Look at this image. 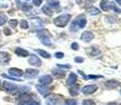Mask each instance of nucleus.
Returning <instances> with one entry per match:
<instances>
[{"mask_svg": "<svg viewBox=\"0 0 121 105\" xmlns=\"http://www.w3.org/2000/svg\"><path fill=\"white\" fill-rule=\"evenodd\" d=\"M85 24H86V19H85V17L83 15H80V16H78L73 22H72L71 29L72 31H77V29H79L84 27Z\"/></svg>", "mask_w": 121, "mask_h": 105, "instance_id": "nucleus-1", "label": "nucleus"}, {"mask_svg": "<svg viewBox=\"0 0 121 105\" xmlns=\"http://www.w3.org/2000/svg\"><path fill=\"white\" fill-rule=\"evenodd\" d=\"M69 19H71V15H69V14H65V15H61V16L56 18L54 20V23H55V25H57V26L63 27L67 24V22L69 21Z\"/></svg>", "mask_w": 121, "mask_h": 105, "instance_id": "nucleus-2", "label": "nucleus"}, {"mask_svg": "<svg viewBox=\"0 0 121 105\" xmlns=\"http://www.w3.org/2000/svg\"><path fill=\"white\" fill-rule=\"evenodd\" d=\"M43 27V23H42V20L40 18L36 17V18H32L31 19V29L33 32H36V31H41Z\"/></svg>", "mask_w": 121, "mask_h": 105, "instance_id": "nucleus-3", "label": "nucleus"}, {"mask_svg": "<svg viewBox=\"0 0 121 105\" xmlns=\"http://www.w3.org/2000/svg\"><path fill=\"white\" fill-rule=\"evenodd\" d=\"M2 85H3V89L8 92H11V94H15V92H17V89L19 88L16 84L11 83V82H9V81H4Z\"/></svg>", "mask_w": 121, "mask_h": 105, "instance_id": "nucleus-4", "label": "nucleus"}, {"mask_svg": "<svg viewBox=\"0 0 121 105\" xmlns=\"http://www.w3.org/2000/svg\"><path fill=\"white\" fill-rule=\"evenodd\" d=\"M11 61V55L6 52H0V65H6Z\"/></svg>", "mask_w": 121, "mask_h": 105, "instance_id": "nucleus-5", "label": "nucleus"}, {"mask_svg": "<svg viewBox=\"0 0 121 105\" xmlns=\"http://www.w3.org/2000/svg\"><path fill=\"white\" fill-rule=\"evenodd\" d=\"M23 71L21 69L17 68V67H12V68L9 69V75L12 77H14V78H19V77L23 76Z\"/></svg>", "mask_w": 121, "mask_h": 105, "instance_id": "nucleus-6", "label": "nucleus"}, {"mask_svg": "<svg viewBox=\"0 0 121 105\" xmlns=\"http://www.w3.org/2000/svg\"><path fill=\"white\" fill-rule=\"evenodd\" d=\"M39 74V71L37 69H32V68H29L25 71V73L23 74L24 75V78L25 79H33L35 77H37Z\"/></svg>", "mask_w": 121, "mask_h": 105, "instance_id": "nucleus-7", "label": "nucleus"}, {"mask_svg": "<svg viewBox=\"0 0 121 105\" xmlns=\"http://www.w3.org/2000/svg\"><path fill=\"white\" fill-rule=\"evenodd\" d=\"M97 86L94 85V84H92V85H85L84 87L82 88V92L85 95H91V94H94L95 92L97 90Z\"/></svg>", "mask_w": 121, "mask_h": 105, "instance_id": "nucleus-8", "label": "nucleus"}, {"mask_svg": "<svg viewBox=\"0 0 121 105\" xmlns=\"http://www.w3.org/2000/svg\"><path fill=\"white\" fill-rule=\"evenodd\" d=\"M38 81L41 85H48V84H51L53 82V78L50 75H44V76H41L40 78H39Z\"/></svg>", "mask_w": 121, "mask_h": 105, "instance_id": "nucleus-9", "label": "nucleus"}, {"mask_svg": "<svg viewBox=\"0 0 121 105\" xmlns=\"http://www.w3.org/2000/svg\"><path fill=\"white\" fill-rule=\"evenodd\" d=\"M29 64L32 66H40L41 65V60L37 57L36 55H32L29 58Z\"/></svg>", "mask_w": 121, "mask_h": 105, "instance_id": "nucleus-10", "label": "nucleus"}, {"mask_svg": "<svg viewBox=\"0 0 121 105\" xmlns=\"http://www.w3.org/2000/svg\"><path fill=\"white\" fill-rule=\"evenodd\" d=\"M36 88L42 96H48L51 92V88H48L46 85H41V84H38V85L36 86Z\"/></svg>", "mask_w": 121, "mask_h": 105, "instance_id": "nucleus-11", "label": "nucleus"}, {"mask_svg": "<svg viewBox=\"0 0 121 105\" xmlns=\"http://www.w3.org/2000/svg\"><path fill=\"white\" fill-rule=\"evenodd\" d=\"M81 39H82L84 42H90L94 39V35L91 32H84L82 35H81Z\"/></svg>", "mask_w": 121, "mask_h": 105, "instance_id": "nucleus-12", "label": "nucleus"}, {"mask_svg": "<svg viewBox=\"0 0 121 105\" xmlns=\"http://www.w3.org/2000/svg\"><path fill=\"white\" fill-rule=\"evenodd\" d=\"M15 54L17 56H19V57H27V56L30 55V53L27 52L26 50H24V48L22 47H17L15 50Z\"/></svg>", "mask_w": 121, "mask_h": 105, "instance_id": "nucleus-13", "label": "nucleus"}, {"mask_svg": "<svg viewBox=\"0 0 121 105\" xmlns=\"http://www.w3.org/2000/svg\"><path fill=\"white\" fill-rule=\"evenodd\" d=\"M76 81H77V76H76V74H73V73L69 74L66 83L69 84V85H74V84L76 83Z\"/></svg>", "mask_w": 121, "mask_h": 105, "instance_id": "nucleus-14", "label": "nucleus"}, {"mask_svg": "<svg viewBox=\"0 0 121 105\" xmlns=\"http://www.w3.org/2000/svg\"><path fill=\"white\" fill-rule=\"evenodd\" d=\"M118 84L119 83H118V81H116V80H108V82H105V86L108 88H115Z\"/></svg>", "mask_w": 121, "mask_h": 105, "instance_id": "nucleus-15", "label": "nucleus"}, {"mask_svg": "<svg viewBox=\"0 0 121 105\" xmlns=\"http://www.w3.org/2000/svg\"><path fill=\"white\" fill-rule=\"evenodd\" d=\"M40 41L42 42L44 45H48V46H51L52 45V42H51V38L50 37H42V38H39Z\"/></svg>", "mask_w": 121, "mask_h": 105, "instance_id": "nucleus-16", "label": "nucleus"}, {"mask_svg": "<svg viewBox=\"0 0 121 105\" xmlns=\"http://www.w3.org/2000/svg\"><path fill=\"white\" fill-rule=\"evenodd\" d=\"M35 52H36L37 54H39V55H40L41 57H43V58H50V57H51L50 54L46 53L45 50H35Z\"/></svg>", "mask_w": 121, "mask_h": 105, "instance_id": "nucleus-17", "label": "nucleus"}, {"mask_svg": "<svg viewBox=\"0 0 121 105\" xmlns=\"http://www.w3.org/2000/svg\"><path fill=\"white\" fill-rule=\"evenodd\" d=\"M20 8H21V10H22L23 12H25V13L32 10L31 4H27V3H23V4H21V5H20Z\"/></svg>", "mask_w": 121, "mask_h": 105, "instance_id": "nucleus-18", "label": "nucleus"}, {"mask_svg": "<svg viewBox=\"0 0 121 105\" xmlns=\"http://www.w3.org/2000/svg\"><path fill=\"white\" fill-rule=\"evenodd\" d=\"M6 21H8V17H6V15L0 13V26H1V25H3Z\"/></svg>", "mask_w": 121, "mask_h": 105, "instance_id": "nucleus-19", "label": "nucleus"}, {"mask_svg": "<svg viewBox=\"0 0 121 105\" xmlns=\"http://www.w3.org/2000/svg\"><path fill=\"white\" fill-rule=\"evenodd\" d=\"M100 6H101V8L103 11H106V10H108V0H102L101 2H100Z\"/></svg>", "mask_w": 121, "mask_h": 105, "instance_id": "nucleus-20", "label": "nucleus"}, {"mask_svg": "<svg viewBox=\"0 0 121 105\" xmlns=\"http://www.w3.org/2000/svg\"><path fill=\"white\" fill-rule=\"evenodd\" d=\"M20 27H21V29H29V22L26 20H21L20 21Z\"/></svg>", "mask_w": 121, "mask_h": 105, "instance_id": "nucleus-21", "label": "nucleus"}, {"mask_svg": "<svg viewBox=\"0 0 121 105\" xmlns=\"http://www.w3.org/2000/svg\"><path fill=\"white\" fill-rule=\"evenodd\" d=\"M88 12H90V14H92V15H98L100 13V11L98 10L97 8H94V6H91L90 8H88Z\"/></svg>", "mask_w": 121, "mask_h": 105, "instance_id": "nucleus-22", "label": "nucleus"}, {"mask_svg": "<svg viewBox=\"0 0 121 105\" xmlns=\"http://www.w3.org/2000/svg\"><path fill=\"white\" fill-rule=\"evenodd\" d=\"M9 24H10L11 27L15 29V27L17 26V24H18V20H16V19H11L10 21H9Z\"/></svg>", "mask_w": 121, "mask_h": 105, "instance_id": "nucleus-23", "label": "nucleus"}, {"mask_svg": "<svg viewBox=\"0 0 121 105\" xmlns=\"http://www.w3.org/2000/svg\"><path fill=\"white\" fill-rule=\"evenodd\" d=\"M42 11H43V13L45 14V15H48V16L52 15V11H51V8H48V5H46V6H43V8H42Z\"/></svg>", "mask_w": 121, "mask_h": 105, "instance_id": "nucleus-24", "label": "nucleus"}, {"mask_svg": "<svg viewBox=\"0 0 121 105\" xmlns=\"http://www.w3.org/2000/svg\"><path fill=\"white\" fill-rule=\"evenodd\" d=\"M108 8H112V10H114L115 12H117V13H119V14L121 13V10H120V8H117V6H116V5H114V3H111Z\"/></svg>", "mask_w": 121, "mask_h": 105, "instance_id": "nucleus-25", "label": "nucleus"}, {"mask_svg": "<svg viewBox=\"0 0 121 105\" xmlns=\"http://www.w3.org/2000/svg\"><path fill=\"white\" fill-rule=\"evenodd\" d=\"M65 104L66 105H77V102L73 99H67L65 101Z\"/></svg>", "mask_w": 121, "mask_h": 105, "instance_id": "nucleus-26", "label": "nucleus"}, {"mask_svg": "<svg viewBox=\"0 0 121 105\" xmlns=\"http://www.w3.org/2000/svg\"><path fill=\"white\" fill-rule=\"evenodd\" d=\"M69 92H71V95L76 96V95L78 94V88L77 87H72L71 89H69Z\"/></svg>", "mask_w": 121, "mask_h": 105, "instance_id": "nucleus-27", "label": "nucleus"}, {"mask_svg": "<svg viewBox=\"0 0 121 105\" xmlns=\"http://www.w3.org/2000/svg\"><path fill=\"white\" fill-rule=\"evenodd\" d=\"M82 105H95V102L92 100H84L82 102Z\"/></svg>", "mask_w": 121, "mask_h": 105, "instance_id": "nucleus-28", "label": "nucleus"}, {"mask_svg": "<svg viewBox=\"0 0 121 105\" xmlns=\"http://www.w3.org/2000/svg\"><path fill=\"white\" fill-rule=\"evenodd\" d=\"M105 20L108 21V22H111V23H113V22H115V21H116V18L112 17V16H106V17H105Z\"/></svg>", "mask_w": 121, "mask_h": 105, "instance_id": "nucleus-29", "label": "nucleus"}, {"mask_svg": "<svg viewBox=\"0 0 121 105\" xmlns=\"http://www.w3.org/2000/svg\"><path fill=\"white\" fill-rule=\"evenodd\" d=\"M3 33L5 36H10V35H12V31L9 27H5V29H3Z\"/></svg>", "mask_w": 121, "mask_h": 105, "instance_id": "nucleus-30", "label": "nucleus"}, {"mask_svg": "<svg viewBox=\"0 0 121 105\" xmlns=\"http://www.w3.org/2000/svg\"><path fill=\"white\" fill-rule=\"evenodd\" d=\"M84 79H98V78H102V76H94V75H90L87 77H83Z\"/></svg>", "mask_w": 121, "mask_h": 105, "instance_id": "nucleus-31", "label": "nucleus"}, {"mask_svg": "<svg viewBox=\"0 0 121 105\" xmlns=\"http://www.w3.org/2000/svg\"><path fill=\"white\" fill-rule=\"evenodd\" d=\"M55 57H56V58H58V59H62V58L64 57V54H63V53H61V52H58V53H56V54H55Z\"/></svg>", "mask_w": 121, "mask_h": 105, "instance_id": "nucleus-32", "label": "nucleus"}, {"mask_svg": "<svg viewBox=\"0 0 121 105\" xmlns=\"http://www.w3.org/2000/svg\"><path fill=\"white\" fill-rule=\"evenodd\" d=\"M42 1H43V0H33V3H34V5L39 6V5H41Z\"/></svg>", "mask_w": 121, "mask_h": 105, "instance_id": "nucleus-33", "label": "nucleus"}, {"mask_svg": "<svg viewBox=\"0 0 121 105\" xmlns=\"http://www.w3.org/2000/svg\"><path fill=\"white\" fill-rule=\"evenodd\" d=\"M98 54H99V50H97L96 47H93V48H92V55H93V56H97Z\"/></svg>", "mask_w": 121, "mask_h": 105, "instance_id": "nucleus-34", "label": "nucleus"}, {"mask_svg": "<svg viewBox=\"0 0 121 105\" xmlns=\"http://www.w3.org/2000/svg\"><path fill=\"white\" fill-rule=\"evenodd\" d=\"M74 60H75L76 63H82L83 61H84V60H83V58H81V57H76Z\"/></svg>", "mask_w": 121, "mask_h": 105, "instance_id": "nucleus-35", "label": "nucleus"}, {"mask_svg": "<svg viewBox=\"0 0 121 105\" xmlns=\"http://www.w3.org/2000/svg\"><path fill=\"white\" fill-rule=\"evenodd\" d=\"M72 48H73V50H78V48H79L78 44L76 43V42H74V43H72Z\"/></svg>", "mask_w": 121, "mask_h": 105, "instance_id": "nucleus-36", "label": "nucleus"}, {"mask_svg": "<svg viewBox=\"0 0 121 105\" xmlns=\"http://www.w3.org/2000/svg\"><path fill=\"white\" fill-rule=\"evenodd\" d=\"M58 67H63V68H69V65H60V64H58Z\"/></svg>", "mask_w": 121, "mask_h": 105, "instance_id": "nucleus-37", "label": "nucleus"}, {"mask_svg": "<svg viewBox=\"0 0 121 105\" xmlns=\"http://www.w3.org/2000/svg\"><path fill=\"white\" fill-rule=\"evenodd\" d=\"M108 105H117V104H116L115 102H112V103H108Z\"/></svg>", "mask_w": 121, "mask_h": 105, "instance_id": "nucleus-38", "label": "nucleus"}, {"mask_svg": "<svg viewBox=\"0 0 121 105\" xmlns=\"http://www.w3.org/2000/svg\"><path fill=\"white\" fill-rule=\"evenodd\" d=\"M116 1H117V3H119L120 5H121V0H116Z\"/></svg>", "mask_w": 121, "mask_h": 105, "instance_id": "nucleus-39", "label": "nucleus"}, {"mask_svg": "<svg viewBox=\"0 0 121 105\" xmlns=\"http://www.w3.org/2000/svg\"><path fill=\"white\" fill-rule=\"evenodd\" d=\"M2 88V83H1V81H0V89Z\"/></svg>", "mask_w": 121, "mask_h": 105, "instance_id": "nucleus-40", "label": "nucleus"}, {"mask_svg": "<svg viewBox=\"0 0 121 105\" xmlns=\"http://www.w3.org/2000/svg\"><path fill=\"white\" fill-rule=\"evenodd\" d=\"M76 2H77V3H80V2H81V0H76Z\"/></svg>", "mask_w": 121, "mask_h": 105, "instance_id": "nucleus-41", "label": "nucleus"}, {"mask_svg": "<svg viewBox=\"0 0 121 105\" xmlns=\"http://www.w3.org/2000/svg\"><path fill=\"white\" fill-rule=\"evenodd\" d=\"M120 94H121V90H120Z\"/></svg>", "mask_w": 121, "mask_h": 105, "instance_id": "nucleus-42", "label": "nucleus"}]
</instances>
